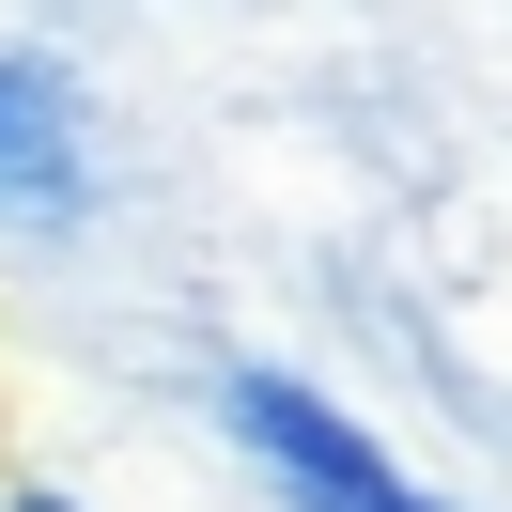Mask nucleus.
Returning a JSON list of instances; mask_svg holds the SVG:
<instances>
[{
	"label": "nucleus",
	"mask_w": 512,
	"mask_h": 512,
	"mask_svg": "<svg viewBox=\"0 0 512 512\" xmlns=\"http://www.w3.org/2000/svg\"><path fill=\"white\" fill-rule=\"evenodd\" d=\"M218 419H233V450H249L295 512H435L342 404H326V388H295L280 357H233V373H218Z\"/></svg>",
	"instance_id": "1"
},
{
	"label": "nucleus",
	"mask_w": 512,
	"mask_h": 512,
	"mask_svg": "<svg viewBox=\"0 0 512 512\" xmlns=\"http://www.w3.org/2000/svg\"><path fill=\"white\" fill-rule=\"evenodd\" d=\"M94 202V125L47 47H0V233H63Z\"/></svg>",
	"instance_id": "2"
},
{
	"label": "nucleus",
	"mask_w": 512,
	"mask_h": 512,
	"mask_svg": "<svg viewBox=\"0 0 512 512\" xmlns=\"http://www.w3.org/2000/svg\"><path fill=\"white\" fill-rule=\"evenodd\" d=\"M0 512H63V497H47V481H16V497H0Z\"/></svg>",
	"instance_id": "3"
}]
</instances>
